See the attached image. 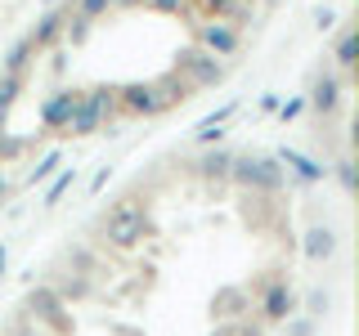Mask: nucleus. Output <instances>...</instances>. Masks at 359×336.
<instances>
[{
	"label": "nucleus",
	"mask_w": 359,
	"mask_h": 336,
	"mask_svg": "<svg viewBox=\"0 0 359 336\" xmlns=\"http://www.w3.org/2000/svg\"><path fill=\"white\" fill-rule=\"evenodd\" d=\"M149 233H153L149 202H140V197H126V202H117V206H108L104 220H99V242L112 246V251H130V246H140Z\"/></svg>",
	"instance_id": "obj_1"
},
{
	"label": "nucleus",
	"mask_w": 359,
	"mask_h": 336,
	"mask_svg": "<svg viewBox=\"0 0 359 336\" xmlns=\"http://www.w3.org/2000/svg\"><path fill=\"white\" fill-rule=\"evenodd\" d=\"M229 179L243 188V193H278V188L287 184V171L278 166V157H269V153H243V157H233L229 162Z\"/></svg>",
	"instance_id": "obj_2"
},
{
	"label": "nucleus",
	"mask_w": 359,
	"mask_h": 336,
	"mask_svg": "<svg viewBox=\"0 0 359 336\" xmlns=\"http://www.w3.org/2000/svg\"><path fill=\"white\" fill-rule=\"evenodd\" d=\"M112 112H117V85H90L81 90L63 134H99L112 121Z\"/></svg>",
	"instance_id": "obj_3"
},
{
	"label": "nucleus",
	"mask_w": 359,
	"mask_h": 336,
	"mask_svg": "<svg viewBox=\"0 0 359 336\" xmlns=\"http://www.w3.org/2000/svg\"><path fill=\"white\" fill-rule=\"evenodd\" d=\"M171 72L184 81L189 90H216L224 81V59H216L211 50H202V45H184V50H175L171 59Z\"/></svg>",
	"instance_id": "obj_4"
},
{
	"label": "nucleus",
	"mask_w": 359,
	"mask_h": 336,
	"mask_svg": "<svg viewBox=\"0 0 359 336\" xmlns=\"http://www.w3.org/2000/svg\"><path fill=\"white\" fill-rule=\"evenodd\" d=\"M194 41L202 45V50H211L216 59H233V54L243 50V31H238V22H229V18L194 22Z\"/></svg>",
	"instance_id": "obj_5"
},
{
	"label": "nucleus",
	"mask_w": 359,
	"mask_h": 336,
	"mask_svg": "<svg viewBox=\"0 0 359 336\" xmlns=\"http://www.w3.org/2000/svg\"><path fill=\"white\" fill-rule=\"evenodd\" d=\"M27 309H32V318L45 323L54 336H72V328H76L72 314H67V300H63L54 287H36V291L27 296Z\"/></svg>",
	"instance_id": "obj_6"
},
{
	"label": "nucleus",
	"mask_w": 359,
	"mask_h": 336,
	"mask_svg": "<svg viewBox=\"0 0 359 336\" xmlns=\"http://www.w3.org/2000/svg\"><path fill=\"white\" fill-rule=\"evenodd\" d=\"M306 104L314 108V117H337L346 104V85H341V76H332V72H319L314 76V85H310V94H306Z\"/></svg>",
	"instance_id": "obj_7"
},
{
	"label": "nucleus",
	"mask_w": 359,
	"mask_h": 336,
	"mask_svg": "<svg viewBox=\"0 0 359 336\" xmlns=\"http://www.w3.org/2000/svg\"><path fill=\"white\" fill-rule=\"evenodd\" d=\"M117 112H126V117H162L157 94H153V81H126V85H117Z\"/></svg>",
	"instance_id": "obj_8"
},
{
	"label": "nucleus",
	"mask_w": 359,
	"mask_h": 336,
	"mask_svg": "<svg viewBox=\"0 0 359 336\" xmlns=\"http://www.w3.org/2000/svg\"><path fill=\"white\" fill-rule=\"evenodd\" d=\"M297 314V291H292L287 278H274L265 291H261V318L265 323H287Z\"/></svg>",
	"instance_id": "obj_9"
},
{
	"label": "nucleus",
	"mask_w": 359,
	"mask_h": 336,
	"mask_svg": "<svg viewBox=\"0 0 359 336\" xmlns=\"http://www.w3.org/2000/svg\"><path fill=\"white\" fill-rule=\"evenodd\" d=\"M67 14H72V5H50L45 14L36 18V27L27 31V41L36 45V54H45V50H54V45L63 41V27H67Z\"/></svg>",
	"instance_id": "obj_10"
},
{
	"label": "nucleus",
	"mask_w": 359,
	"mask_h": 336,
	"mask_svg": "<svg viewBox=\"0 0 359 336\" xmlns=\"http://www.w3.org/2000/svg\"><path fill=\"white\" fill-rule=\"evenodd\" d=\"M76 99H81V90H50L45 94V104H41V126L45 130H67V117H72V108H76Z\"/></svg>",
	"instance_id": "obj_11"
},
{
	"label": "nucleus",
	"mask_w": 359,
	"mask_h": 336,
	"mask_svg": "<svg viewBox=\"0 0 359 336\" xmlns=\"http://www.w3.org/2000/svg\"><path fill=\"white\" fill-rule=\"evenodd\" d=\"M301 251H306L310 265H328L337 255V233L328 229V224H310L306 238H301Z\"/></svg>",
	"instance_id": "obj_12"
},
{
	"label": "nucleus",
	"mask_w": 359,
	"mask_h": 336,
	"mask_svg": "<svg viewBox=\"0 0 359 336\" xmlns=\"http://www.w3.org/2000/svg\"><path fill=\"white\" fill-rule=\"evenodd\" d=\"M153 94H157V108H162V112H171V108L184 104V99L194 94V90L180 81L175 72H166V76H153Z\"/></svg>",
	"instance_id": "obj_13"
},
{
	"label": "nucleus",
	"mask_w": 359,
	"mask_h": 336,
	"mask_svg": "<svg viewBox=\"0 0 359 336\" xmlns=\"http://www.w3.org/2000/svg\"><path fill=\"white\" fill-rule=\"evenodd\" d=\"M278 166H283V171H292V175H301V179H310V184L328 175V166H323V162H314V157L297 153V148H283V153H278Z\"/></svg>",
	"instance_id": "obj_14"
},
{
	"label": "nucleus",
	"mask_w": 359,
	"mask_h": 336,
	"mask_svg": "<svg viewBox=\"0 0 359 336\" xmlns=\"http://www.w3.org/2000/svg\"><path fill=\"white\" fill-rule=\"evenodd\" d=\"M332 59H337V67H341L346 76L355 72V63H359V36H355V27H341V31H337V45H332Z\"/></svg>",
	"instance_id": "obj_15"
},
{
	"label": "nucleus",
	"mask_w": 359,
	"mask_h": 336,
	"mask_svg": "<svg viewBox=\"0 0 359 336\" xmlns=\"http://www.w3.org/2000/svg\"><path fill=\"white\" fill-rule=\"evenodd\" d=\"M229 162H233V153L211 148V153L198 157V175H202V179H229Z\"/></svg>",
	"instance_id": "obj_16"
},
{
	"label": "nucleus",
	"mask_w": 359,
	"mask_h": 336,
	"mask_svg": "<svg viewBox=\"0 0 359 336\" xmlns=\"http://www.w3.org/2000/svg\"><path fill=\"white\" fill-rule=\"evenodd\" d=\"M22 90H27V72H0V112L14 108Z\"/></svg>",
	"instance_id": "obj_17"
},
{
	"label": "nucleus",
	"mask_w": 359,
	"mask_h": 336,
	"mask_svg": "<svg viewBox=\"0 0 359 336\" xmlns=\"http://www.w3.org/2000/svg\"><path fill=\"white\" fill-rule=\"evenodd\" d=\"M32 59H36V45H32L27 36H18L14 45H9V54H5V72H27Z\"/></svg>",
	"instance_id": "obj_18"
},
{
	"label": "nucleus",
	"mask_w": 359,
	"mask_h": 336,
	"mask_svg": "<svg viewBox=\"0 0 359 336\" xmlns=\"http://www.w3.org/2000/svg\"><path fill=\"white\" fill-rule=\"evenodd\" d=\"M198 5H202V14H207V18H229V22H238L247 0H198Z\"/></svg>",
	"instance_id": "obj_19"
},
{
	"label": "nucleus",
	"mask_w": 359,
	"mask_h": 336,
	"mask_svg": "<svg viewBox=\"0 0 359 336\" xmlns=\"http://www.w3.org/2000/svg\"><path fill=\"white\" fill-rule=\"evenodd\" d=\"M328 171L337 175V184H341V193H355V188H359V171H355V157H337V162L328 166Z\"/></svg>",
	"instance_id": "obj_20"
},
{
	"label": "nucleus",
	"mask_w": 359,
	"mask_h": 336,
	"mask_svg": "<svg viewBox=\"0 0 359 336\" xmlns=\"http://www.w3.org/2000/svg\"><path fill=\"white\" fill-rule=\"evenodd\" d=\"M233 112V104H224L220 112H211L207 121H198V144H211V139H220V126H224V117Z\"/></svg>",
	"instance_id": "obj_21"
},
{
	"label": "nucleus",
	"mask_w": 359,
	"mask_h": 336,
	"mask_svg": "<svg viewBox=\"0 0 359 336\" xmlns=\"http://www.w3.org/2000/svg\"><path fill=\"white\" fill-rule=\"evenodd\" d=\"M54 291H59L63 300H86V296H90V278H86V274H76V278H59V283H54Z\"/></svg>",
	"instance_id": "obj_22"
},
{
	"label": "nucleus",
	"mask_w": 359,
	"mask_h": 336,
	"mask_svg": "<svg viewBox=\"0 0 359 336\" xmlns=\"http://www.w3.org/2000/svg\"><path fill=\"white\" fill-rule=\"evenodd\" d=\"M59 166H63V153H45L41 162L27 171V184H45V179H50L54 171H59Z\"/></svg>",
	"instance_id": "obj_23"
},
{
	"label": "nucleus",
	"mask_w": 359,
	"mask_h": 336,
	"mask_svg": "<svg viewBox=\"0 0 359 336\" xmlns=\"http://www.w3.org/2000/svg\"><path fill=\"white\" fill-rule=\"evenodd\" d=\"M72 179H76V166H67V171L54 175V184H50V193H45V206H59V197L72 188Z\"/></svg>",
	"instance_id": "obj_24"
},
{
	"label": "nucleus",
	"mask_w": 359,
	"mask_h": 336,
	"mask_svg": "<svg viewBox=\"0 0 359 336\" xmlns=\"http://www.w3.org/2000/svg\"><path fill=\"white\" fill-rule=\"evenodd\" d=\"M90 27H95V22H90V18H81V14H67L63 41H72V45H86V36H90Z\"/></svg>",
	"instance_id": "obj_25"
},
{
	"label": "nucleus",
	"mask_w": 359,
	"mask_h": 336,
	"mask_svg": "<svg viewBox=\"0 0 359 336\" xmlns=\"http://www.w3.org/2000/svg\"><path fill=\"white\" fill-rule=\"evenodd\" d=\"M112 9V0H72V14H81V18H90V22H99Z\"/></svg>",
	"instance_id": "obj_26"
},
{
	"label": "nucleus",
	"mask_w": 359,
	"mask_h": 336,
	"mask_svg": "<svg viewBox=\"0 0 359 336\" xmlns=\"http://www.w3.org/2000/svg\"><path fill=\"white\" fill-rule=\"evenodd\" d=\"M144 9H153V14H171V18H180V14H189V0H144Z\"/></svg>",
	"instance_id": "obj_27"
},
{
	"label": "nucleus",
	"mask_w": 359,
	"mask_h": 336,
	"mask_svg": "<svg viewBox=\"0 0 359 336\" xmlns=\"http://www.w3.org/2000/svg\"><path fill=\"white\" fill-rule=\"evenodd\" d=\"M18 153H22V144H18V139H9L5 126H0V162H9V157H18Z\"/></svg>",
	"instance_id": "obj_28"
},
{
	"label": "nucleus",
	"mask_w": 359,
	"mask_h": 336,
	"mask_svg": "<svg viewBox=\"0 0 359 336\" xmlns=\"http://www.w3.org/2000/svg\"><path fill=\"white\" fill-rule=\"evenodd\" d=\"M301 112H306V99H287V104H278V117H283V121L301 117Z\"/></svg>",
	"instance_id": "obj_29"
},
{
	"label": "nucleus",
	"mask_w": 359,
	"mask_h": 336,
	"mask_svg": "<svg viewBox=\"0 0 359 336\" xmlns=\"http://www.w3.org/2000/svg\"><path fill=\"white\" fill-rule=\"evenodd\" d=\"M323 309H328V291H314V296H310V314H323Z\"/></svg>",
	"instance_id": "obj_30"
},
{
	"label": "nucleus",
	"mask_w": 359,
	"mask_h": 336,
	"mask_svg": "<svg viewBox=\"0 0 359 336\" xmlns=\"http://www.w3.org/2000/svg\"><path fill=\"white\" fill-rule=\"evenodd\" d=\"M112 9H144V0H112Z\"/></svg>",
	"instance_id": "obj_31"
},
{
	"label": "nucleus",
	"mask_w": 359,
	"mask_h": 336,
	"mask_svg": "<svg viewBox=\"0 0 359 336\" xmlns=\"http://www.w3.org/2000/svg\"><path fill=\"white\" fill-rule=\"evenodd\" d=\"M5 260H9V251H5V242H0V274H5Z\"/></svg>",
	"instance_id": "obj_32"
},
{
	"label": "nucleus",
	"mask_w": 359,
	"mask_h": 336,
	"mask_svg": "<svg viewBox=\"0 0 359 336\" xmlns=\"http://www.w3.org/2000/svg\"><path fill=\"white\" fill-rule=\"evenodd\" d=\"M5 188H9V184H5V171H0V197H5Z\"/></svg>",
	"instance_id": "obj_33"
},
{
	"label": "nucleus",
	"mask_w": 359,
	"mask_h": 336,
	"mask_svg": "<svg viewBox=\"0 0 359 336\" xmlns=\"http://www.w3.org/2000/svg\"><path fill=\"white\" fill-rule=\"evenodd\" d=\"M41 5H45V9H50V5H63V0H41Z\"/></svg>",
	"instance_id": "obj_34"
},
{
	"label": "nucleus",
	"mask_w": 359,
	"mask_h": 336,
	"mask_svg": "<svg viewBox=\"0 0 359 336\" xmlns=\"http://www.w3.org/2000/svg\"><path fill=\"white\" fill-rule=\"evenodd\" d=\"M5 121H9V112H0V126H5Z\"/></svg>",
	"instance_id": "obj_35"
}]
</instances>
